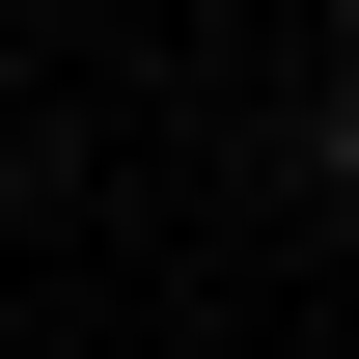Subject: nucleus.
<instances>
[{"label":"nucleus","mask_w":359,"mask_h":359,"mask_svg":"<svg viewBox=\"0 0 359 359\" xmlns=\"http://www.w3.org/2000/svg\"><path fill=\"white\" fill-rule=\"evenodd\" d=\"M304 166H332V222H359V83H332V111H304Z\"/></svg>","instance_id":"nucleus-1"}]
</instances>
